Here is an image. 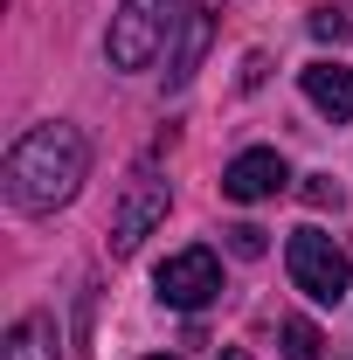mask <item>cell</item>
Listing matches in <instances>:
<instances>
[{
  "label": "cell",
  "mask_w": 353,
  "mask_h": 360,
  "mask_svg": "<svg viewBox=\"0 0 353 360\" xmlns=\"http://www.w3.org/2000/svg\"><path fill=\"white\" fill-rule=\"evenodd\" d=\"M298 84H305L312 111H326L333 125H347V118H353V70H347V63H305Z\"/></svg>",
  "instance_id": "52a82bcc"
},
{
  "label": "cell",
  "mask_w": 353,
  "mask_h": 360,
  "mask_svg": "<svg viewBox=\"0 0 353 360\" xmlns=\"http://www.w3.org/2000/svg\"><path fill=\"white\" fill-rule=\"evenodd\" d=\"M305 201H312V208H340V187H333L326 174H312L305 180Z\"/></svg>",
  "instance_id": "4fadbf2b"
},
{
  "label": "cell",
  "mask_w": 353,
  "mask_h": 360,
  "mask_svg": "<svg viewBox=\"0 0 353 360\" xmlns=\"http://www.w3.org/2000/svg\"><path fill=\"white\" fill-rule=\"evenodd\" d=\"M277 340H284V360H319V347H326V333L312 319H298V312L277 326Z\"/></svg>",
  "instance_id": "30bf717a"
},
{
  "label": "cell",
  "mask_w": 353,
  "mask_h": 360,
  "mask_svg": "<svg viewBox=\"0 0 353 360\" xmlns=\"http://www.w3.org/2000/svg\"><path fill=\"white\" fill-rule=\"evenodd\" d=\"M153 360H167V354H153Z\"/></svg>",
  "instance_id": "2e32d148"
},
{
  "label": "cell",
  "mask_w": 353,
  "mask_h": 360,
  "mask_svg": "<svg viewBox=\"0 0 353 360\" xmlns=\"http://www.w3.org/2000/svg\"><path fill=\"white\" fill-rule=\"evenodd\" d=\"M284 270H291V284L305 291L312 305H340L353 291V257L333 236H319V229H298V236L284 243Z\"/></svg>",
  "instance_id": "3957f363"
},
{
  "label": "cell",
  "mask_w": 353,
  "mask_h": 360,
  "mask_svg": "<svg viewBox=\"0 0 353 360\" xmlns=\"http://www.w3.org/2000/svg\"><path fill=\"white\" fill-rule=\"evenodd\" d=\"M222 236H229V250H236V257H264L270 250V236L257 222H236V229H222Z\"/></svg>",
  "instance_id": "8fae6325"
},
{
  "label": "cell",
  "mask_w": 353,
  "mask_h": 360,
  "mask_svg": "<svg viewBox=\"0 0 353 360\" xmlns=\"http://www.w3.org/2000/svg\"><path fill=\"white\" fill-rule=\"evenodd\" d=\"M284 180H291V167H284L270 146H250V153H236V160H229V174H222V194L250 208V201H270Z\"/></svg>",
  "instance_id": "8992f818"
},
{
  "label": "cell",
  "mask_w": 353,
  "mask_h": 360,
  "mask_svg": "<svg viewBox=\"0 0 353 360\" xmlns=\"http://www.w3.org/2000/svg\"><path fill=\"white\" fill-rule=\"evenodd\" d=\"M180 0H118V14H111V35H104V56H111V70H146L167 35H174V14Z\"/></svg>",
  "instance_id": "7a4b0ae2"
},
{
  "label": "cell",
  "mask_w": 353,
  "mask_h": 360,
  "mask_svg": "<svg viewBox=\"0 0 353 360\" xmlns=\"http://www.w3.org/2000/svg\"><path fill=\"white\" fill-rule=\"evenodd\" d=\"M347 28H353V21L340 14V7H319V14H312V35H319V42H340Z\"/></svg>",
  "instance_id": "7c38bea8"
},
{
  "label": "cell",
  "mask_w": 353,
  "mask_h": 360,
  "mask_svg": "<svg viewBox=\"0 0 353 360\" xmlns=\"http://www.w3.org/2000/svg\"><path fill=\"white\" fill-rule=\"evenodd\" d=\"M153 284H160V298L174 312H201V305H215V291H222V264H215V250H174L167 264L153 270Z\"/></svg>",
  "instance_id": "5b68a950"
},
{
  "label": "cell",
  "mask_w": 353,
  "mask_h": 360,
  "mask_svg": "<svg viewBox=\"0 0 353 360\" xmlns=\"http://www.w3.org/2000/svg\"><path fill=\"white\" fill-rule=\"evenodd\" d=\"M201 49H208V14L194 7V14H180V49H174V63H167V84H187L194 77V63H201Z\"/></svg>",
  "instance_id": "9c48e42d"
},
{
  "label": "cell",
  "mask_w": 353,
  "mask_h": 360,
  "mask_svg": "<svg viewBox=\"0 0 353 360\" xmlns=\"http://www.w3.org/2000/svg\"><path fill=\"white\" fill-rule=\"evenodd\" d=\"M215 360H250V354H243V347H222V354Z\"/></svg>",
  "instance_id": "5bb4252c"
},
{
  "label": "cell",
  "mask_w": 353,
  "mask_h": 360,
  "mask_svg": "<svg viewBox=\"0 0 353 360\" xmlns=\"http://www.w3.org/2000/svg\"><path fill=\"white\" fill-rule=\"evenodd\" d=\"M56 319H42V312H28V319H14L7 326V347H0V360H56Z\"/></svg>",
  "instance_id": "ba28073f"
},
{
  "label": "cell",
  "mask_w": 353,
  "mask_h": 360,
  "mask_svg": "<svg viewBox=\"0 0 353 360\" xmlns=\"http://www.w3.org/2000/svg\"><path fill=\"white\" fill-rule=\"evenodd\" d=\"M0 180H7V201L21 215H56L90 180V139L77 125H35V132H21L7 146Z\"/></svg>",
  "instance_id": "6da1fadb"
},
{
  "label": "cell",
  "mask_w": 353,
  "mask_h": 360,
  "mask_svg": "<svg viewBox=\"0 0 353 360\" xmlns=\"http://www.w3.org/2000/svg\"><path fill=\"white\" fill-rule=\"evenodd\" d=\"M167 208H174V187L153 174V167H139V174L125 180V201H118V215H111V250H118V257H132L139 243L167 222Z\"/></svg>",
  "instance_id": "277c9868"
},
{
  "label": "cell",
  "mask_w": 353,
  "mask_h": 360,
  "mask_svg": "<svg viewBox=\"0 0 353 360\" xmlns=\"http://www.w3.org/2000/svg\"><path fill=\"white\" fill-rule=\"evenodd\" d=\"M208 7H222V0H208Z\"/></svg>",
  "instance_id": "9a60e30c"
}]
</instances>
